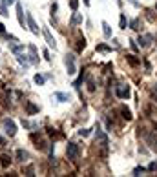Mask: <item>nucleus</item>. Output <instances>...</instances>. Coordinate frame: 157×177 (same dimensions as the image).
<instances>
[{
    "mask_svg": "<svg viewBox=\"0 0 157 177\" xmlns=\"http://www.w3.org/2000/svg\"><path fill=\"white\" fill-rule=\"evenodd\" d=\"M70 7H71L73 11H77V7H78V0H70Z\"/></svg>",
    "mask_w": 157,
    "mask_h": 177,
    "instance_id": "bb28decb",
    "label": "nucleus"
},
{
    "mask_svg": "<svg viewBox=\"0 0 157 177\" xmlns=\"http://www.w3.org/2000/svg\"><path fill=\"white\" fill-rule=\"evenodd\" d=\"M0 146H6V141L2 139V135H0Z\"/></svg>",
    "mask_w": 157,
    "mask_h": 177,
    "instance_id": "4c0bfd02",
    "label": "nucleus"
},
{
    "mask_svg": "<svg viewBox=\"0 0 157 177\" xmlns=\"http://www.w3.org/2000/svg\"><path fill=\"white\" fill-rule=\"evenodd\" d=\"M55 99H57L59 102H68V100H70V95H68V93H62V91H57V93H55Z\"/></svg>",
    "mask_w": 157,
    "mask_h": 177,
    "instance_id": "2eb2a0df",
    "label": "nucleus"
},
{
    "mask_svg": "<svg viewBox=\"0 0 157 177\" xmlns=\"http://www.w3.org/2000/svg\"><path fill=\"white\" fill-rule=\"evenodd\" d=\"M66 155H68V159H71V161H75V159L78 157V146L75 144V142H68Z\"/></svg>",
    "mask_w": 157,
    "mask_h": 177,
    "instance_id": "f257e3e1",
    "label": "nucleus"
},
{
    "mask_svg": "<svg viewBox=\"0 0 157 177\" xmlns=\"http://www.w3.org/2000/svg\"><path fill=\"white\" fill-rule=\"evenodd\" d=\"M78 135L80 137H88L90 135V130H78Z\"/></svg>",
    "mask_w": 157,
    "mask_h": 177,
    "instance_id": "2f4dec72",
    "label": "nucleus"
},
{
    "mask_svg": "<svg viewBox=\"0 0 157 177\" xmlns=\"http://www.w3.org/2000/svg\"><path fill=\"white\" fill-rule=\"evenodd\" d=\"M150 40H152V37H150V35H148V37H139V46H141V48H146V46H148V44H150Z\"/></svg>",
    "mask_w": 157,
    "mask_h": 177,
    "instance_id": "f3484780",
    "label": "nucleus"
},
{
    "mask_svg": "<svg viewBox=\"0 0 157 177\" xmlns=\"http://www.w3.org/2000/svg\"><path fill=\"white\" fill-rule=\"evenodd\" d=\"M155 7H157V6H155Z\"/></svg>",
    "mask_w": 157,
    "mask_h": 177,
    "instance_id": "58836bf2",
    "label": "nucleus"
},
{
    "mask_svg": "<svg viewBox=\"0 0 157 177\" xmlns=\"http://www.w3.org/2000/svg\"><path fill=\"white\" fill-rule=\"evenodd\" d=\"M115 93L119 99H128L130 97V88L128 86H117L115 88Z\"/></svg>",
    "mask_w": 157,
    "mask_h": 177,
    "instance_id": "39448f33",
    "label": "nucleus"
},
{
    "mask_svg": "<svg viewBox=\"0 0 157 177\" xmlns=\"http://www.w3.org/2000/svg\"><path fill=\"white\" fill-rule=\"evenodd\" d=\"M121 113H122V119H126V120H132V119H134L132 112H130L128 108H122V110H121Z\"/></svg>",
    "mask_w": 157,
    "mask_h": 177,
    "instance_id": "a211bd4d",
    "label": "nucleus"
},
{
    "mask_svg": "<svg viewBox=\"0 0 157 177\" xmlns=\"http://www.w3.org/2000/svg\"><path fill=\"white\" fill-rule=\"evenodd\" d=\"M0 15H7V9H6L4 4H0Z\"/></svg>",
    "mask_w": 157,
    "mask_h": 177,
    "instance_id": "473e14b6",
    "label": "nucleus"
},
{
    "mask_svg": "<svg viewBox=\"0 0 157 177\" xmlns=\"http://www.w3.org/2000/svg\"><path fill=\"white\" fill-rule=\"evenodd\" d=\"M24 175H28V177H33V175H35V170H33V166H31V164L24 170Z\"/></svg>",
    "mask_w": 157,
    "mask_h": 177,
    "instance_id": "412c9836",
    "label": "nucleus"
},
{
    "mask_svg": "<svg viewBox=\"0 0 157 177\" xmlns=\"http://www.w3.org/2000/svg\"><path fill=\"white\" fill-rule=\"evenodd\" d=\"M142 172H144V168H142V166H137V168L134 170V174H132V175H141Z\"/></svg>",
    "mask_w": 157,
    "mask_h": 177,
    "instance_id": "c756f323",
    "label": "nucleus"
},
{
    "mask_svg": "<svg viewBox=\"0 0 157 177\" xmlns=\"http://www.w3.org/2000/svg\"><path fill=\"white\" fill-rule=\"evenodd\" d=\"M17 60H19V62L22 64V66H24V68H28V66H29V60H28V57L24 55V51L17 53Z\"/></svg>",
    "mask_w": 157,
    "mask_h": 177,
    "instance_id": "f8f14e48",
    "label": "nucleus"
},
{
    "mask_svg": "<svg viewBox=\"0 0 157 177\" xmlns=\"http://www.w3.org/2000/svg\"><path fill=\"white\" fill-rule=\"evenodd\" d=\"M26 159H28V152H26V150H22V148H19V150H17V161L24 162Z\"/></svg>",
    "mask_w": 157,
    "mask_h": 177,
    "instance_id": "4468645a",
    "label": "nucleus"
},
{
    "mask_svg": "<svg viewBox=\"0 0 157 177\" xmlns=\"http://www.w3.org/2000/svg\"><path fill=\"white\" fill-rule=\"evenodd\" d=\"M126 60H128V64H130L132 68H137L139 64H141V60H139L135 55H126Z\"/></svg>",
    "mask_w": 157,
    "mask_h": 177,
    "instance_id": "ddd939ff",
    "label": "nucleus"
},
{
    "mask_svg": "<svg viewBox=\"0 0 157 177\" xmlns=\"http://www.w3.org/2000/svg\"><path fill=\"white\" fill-rule=\"evenodd\" d=\"M4 132H6L9 137H13V135L17 133V124H15L11 119H6V120H4Z\"/></svg>",
    "mask_w": 157,
    "mask_h": 177,
    "instance_id": "f03ea898",
    "label": "nucleus"
},
{
    "mask_svg": "<svg viewBox=\"0 0 157 177\" xmlns=\"http://www.w3.org/2000/svg\"><path fill=\"white\" fill-rule=\"evenodd\" d=\"M146 141H148L150 148H152V150H155V152H157V135H155V133H148V137H146Z\"/></svg>",
    "mask_w": 157,
    "mask_h": 177,
    "instance_id": "1a4fd4ad",
    "label": "nucleus"
},
{
    "mask_svg": "<svg viewBox=\"0 0 157 177\" xmlns=\"http://www.w3.org/2000/svg\"><path fill=\"white\" fill-rule=\"evenodd\" d=\"M26 19H28V26H29L31 33H33V35H39V27H37V24H35V20H33V17H31V15H28Z\"/></svg>",
    "mask_w": 157,
    "mask_h": 177,
    "instance_id": "6e6552de",
    "label": "nucleus"
},
{
    "mask_svg": "<svg viewBox=\"0 0 157 177\" xmlns=\"http://www.w3.org/2000/svg\"><path fill=\"white\" fill-rule=\"evenodd\" d=\"M84 48H86V39L82 37V39H78V40H77V51H82Z\"/></svg>",
    "mask_w": 157,
    "mask_h": 177,
    "instance_id": "6ab92c4d",
    "label": "nucleus"
},
{
    "mask_svg": "<svg viewBox=\"0 0 157 177\" xmlns=\"http://www.w3.org/2000/svg\"><path fill=\"white\" fill-rule=\"evenodd\" d=\"M88 91H95V84H93V80L91 79L88 80Z\"/></svg>",
    "mask_w": 157,
    "mask_h": 177,
    "instance_id": "7c9ffc66",
    "label": "nucleus"
},
{
    "mask_svg": "<svg viewBox=\"0 0 157 177\" xmlns=\"http://www.w3.org/2000/svg\"><path fill=\"white\" fill-rule=\"evenodd\" d=\"M119 24H121V29H126V17H124V15H121Z\"/></svg>",
    "mask_w": 157,
    "mask_h": 177,
    "instance_id": "a878e982",
    "label": "nucleus"
},
{
    "mask_svg": "<svg viewBox=\"0 0 157 177\" xmlns=\"http://www.w3.org/2000/svg\"><path fill=\"white\" fill-rule=\"evenodd\" d=\"M66 68H68V75H75L77 71H75V59H73V55H66Z\"/></svg>",
    "mask_w": 157,
    "mask_h": 177,
    "instance_id": "7ed1b4c3",
    "label": "nucleus"
},
{
    "mask_svg": "<svg viewBox=\"0 0 157 177\" xmlns=\"http://www.w3.org/2000/svg\"><path fill=\"white\" fill-rule=\"evenodd\" d=\"M46 133H48L49 137H59V133H57L55 128H46Z\"/></svg>",
    "mask_w": 157,
    "mask_h": 177,
    "instance_id": "4be33fe9",
    "label": "nucleus"
},
{
    "mask_svg": "<svg viewBox=\"0 0 157 177\" xmlns=\"http://www.w3.org/2000/svg\"><path fill=\"white\" fill-rule=\"evenodd\" d=\"M97 51H110V48H108L106 44H99V46H97Z\"/></svg>",
    "mask_w": 157,
    "mask_h": 177,
    "instance_id": "c85d7f7f",
    "label": "nucleus"
},
{
    "mask_svg": "<svg viewBox=\"0 0 157 177\" xmlns=\"http://www.w3.org/2000/svg\"><path fill=\"white\" fill-rule=\"evenodd\" d=\"M139 24H141V22H139V19H135V20H132V24H130V26H132V29L139 31V29H141V27H139Z\"/></svg>",
    "mask_w": 157,
    "mask_h": 177,
    "instance_id": "393cba45",
    "label": "nucleus"
},
{
    "mask_svg": "<svg viewBox=\"0 0 157 177\" xmlns=\"http://www.w3.org/2000/svg\"><path fill=\"white\" fill-rule=\"evenodd\" d=\"M35 146H37L39 150H42V152H44V150H48V142H46V141H40V142H37Z\"/></svg>",
    "mask_w": 157,
    "mask_h": 177,
    "instance_id": "5701e85b",
    "label": "nucleus"
},
{
    "mask_svg": "<svg viewBox=\"0 0 157 177\" xmlns=\"http://www.w3.org/2000/svg\"><path fill=\"white\" fill-rule=\"evenodd\" d=\"M82 79H84V71H82V73H80V77H78L77 80H75V82H73V86H75V88H80V84H82Z\"/></svg>",
    "mask_w": 157,
    "mask_h": 177,
    "instance_id": "b1692460",
    "label": "nucleus"
},
{
    "mask_svg": "<svg viewBox=\"0 0 157 177\" xmlns=\"http://www.w3.org/2000/svg\"><path fill=\"white\" fill-rule=\"evenodd\" d=\"M35 82H37V84H39V86H42V84H44V77H42V75H35Z\"/></svg>",
    "mask_w": 157,
    "mask_h": 177,
    "instance_id": "cd10ccee",
    "label": "nucleus"
},
{
    "mask_svg": "<svg viewBox=\"0 0 157 177\" xmlns=\"http://www.w3.org/2000/svg\"><path fill=\"white\" fill-rule=\"evenodd\" d=\"M15 2H17V0H4L6 6H11V4H15Z\"/></svg>",
    "mask_w": 157,
    "mask_h": 177,
    "instance_id": "c9c22d12",
    "label": "nucleus"
},
{
    "mask_svg": "<svg viewBox=\"0 0 157 177\" xmlns=\"http://www.w3.org/2000/svg\"><path fill=\"white\" fill-rule=\"evenodd\" d=\"M42 33H44V39H46V42H48V46H49V48H53V49H57V42H55V39L51 37L49 27H44V29H42Z\"/></svg>",
    "mask_w": 157,
    "mask_h": 177,
    "instance_id": "20e7f679",
    "label": "nucleus"
},
{
    "mask_svg": "<svg viewBox=\"0 0 157 177\" xmlns=\"http://www.w3.org/2000/svg\"><path fill=\"white\" fill-rule=\"evenodd\" d=\"M26 112H28V115H35V113H39V106H35L33 102H26Z\"/></svg>",
    "mask_w": 157,
    "mask_h": 177,
    "instance_id": "9d476101",
    "label": "nucleus"
},
{
    "mask_svg": "<svg viewBox=\"0 0 157 177\" xmlns=\"http://www.w3.org/2000/svg\"><path fill=\"white\" fill-rule=\"evenodd\" d=\"M0 166H2L4 170L11 166V157H9L7 154H2V155H0Z\"/></svg>",
    "mask_w": 157,
    "mask_h": 177,
    "instance_id": "0eeeda50",
    "label": "nucleus"
},
{
    "mask_svg": "<svg viewBox=\"0 0 157 177\" xmlns=\"http://www.w3.org/2000/svg\"><path fill=\"white\" fill-rule=\"evenodd\" d=\"M0 33H6V26L4 24H0Z\"/></svg>",
    "mask_w": 157,
    "mask_h": 177,
    "instance_id": "e433bc0d",
    "label": "nucleus"
},
{
    "mask_svg": "<svg viewBox=\"0 0 157 177\" xmlns=\"http://www.w3.org/2000/svg\"><path fill=\"white\" fill-rule=\"evenodd\" d=\"M102 33H104L106 39L112 37V29H110V24H108V22H102Z\"/></svg>",
    "mask_w": 157,
    "mask_h": 177,
    "instance_id": "dca6fc26",
    "label": "nucleus"
},
{
    "mask_svg": "<svg viewBox=\"0 0 157 177\" xmlns=\"http://www.w3.org/2000/svg\"><path fill=\"white\" fill-rule=\"evenodd\" d=\"M80 22H82V17H80L78 13H75L73 19H71V26H77V24H80Z\"/></svg>",
    "mask_w": 157,
    "mask_h": 177,
    "instance_id": "aec40b11",
    "label": "nucleus"
},
{
    "mask_svg": "<svg viewBox=\"0 0 157 177\" xmlns=\"http://www.w3.org/2000/svg\"><path fill=\"white\" fill-rule=\"evenodd\" d=\"M29 55H31V62H33V64L39 62V53H37V48H35L33 44H29Z\"/></svg>",
    "mask_w": 157,
    "mask_h": 177,
    "instance_id": "9b49d317",
    "label": "nucleus"
},
{
    "mask_svg": "<svg viewBox=\"0 0 157 177\" xmlns=\"http://www.w3.org/2000/svg\"><path fill=\"white\" fill-rule=\"evenodd\" d=\"M17 19H19L20 27H26V22H28V19H24V9H22V6H20L19 2H17Z\"/></svg>",
    "mask_w": 157,
    "mask_h": 177,
    "instance_id": "423d86ee",
    "label": "nucleus"
},
{
    "mask_svg": "<svg viewBox=\"0 0 157 177\" xmlns=\"http://www.w3.org/2000/svg\"><path fill=\"white\" fill-rule=\"evenodd\" d=\"M148 170H150V172H154V170H157V162H150V166H148Z\"/></svg>",
    "mask_w": 157,
    "mask_h": 177,
    "instance_id": "f704fd0d",
    "label": "nucleus"
},
{
    "mask_svg": "<svg viewBox=\"0 0 157 177\" xmlns=\"http://www.w3.org/2000/svg\"><path fill=\"white\" fill-rule=\"evenodd\" d=\"M42 55H44V59H46V60H51V57H49V51H48V49H44V51H42Z\"/></svg>",
    "mask_w": 157,
    "mask_h": 177,
    "instance_id": "72a5a7b5",
    "label": "nucleus"
}]
</instances>
